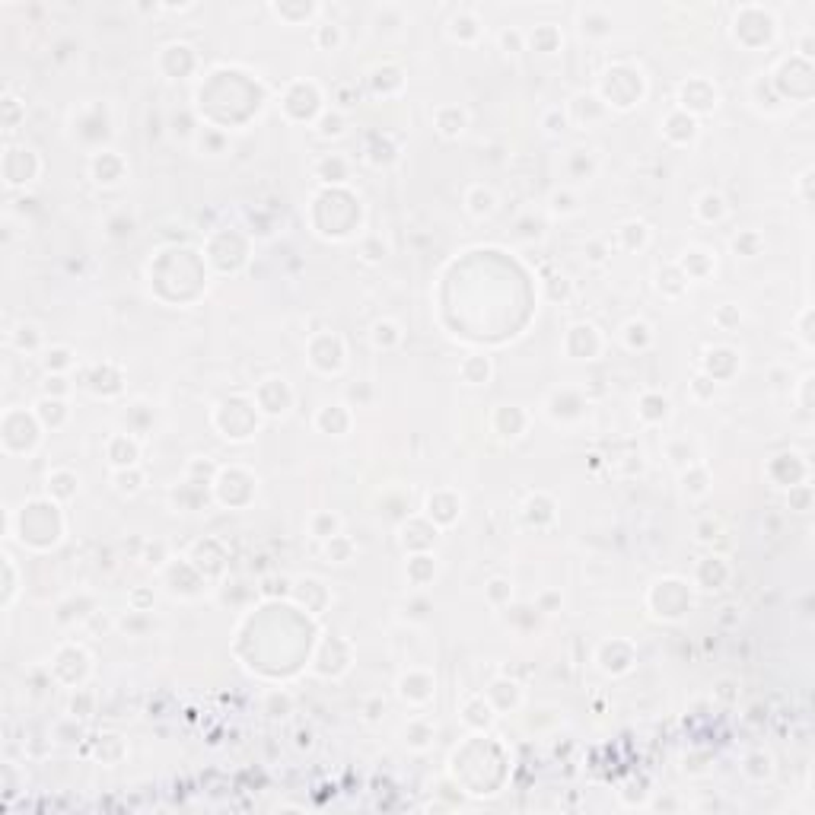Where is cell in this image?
<instances>
[{"instance_id":"4316f807","label":"cell","mask_w":815,"mask_h":815,"mask_svg":"<svg viewBox=\"0 0 815 815\" xmlns=\"http://www.w3.org/2000/svg\"><path fill=\"white\" fill-rule=\"evenodd\" d=\"M500 45H504L510 54H519V51H523V35H519L516 29H513V32H504V35H500Z\"/></svg>"},{"instance_id":"5bb4252c","label":"cell","mask_w":815,"mask_h":815,"mask_svg":"<svg viewBox=\"0 0 815 815\" xmlns=\"http://www.w3.org/2000/svg\"><path fill=\"white\" fill-rule=\"evenodd\" d=\"M77 475H70V471H51V478H48V487H51L54 497H70L77 487Z\"/></svg>"},{"instance_id":"4fadbf2b","label":"cell","mask_w":815,"mask_h":815,"mask_svg":"<svg viewBox=\"0 0 815 815\" xmlns=\"http://www.w3.org/2000/svg\"><path fill=\"white\" fill-rule=\"evenodd\" d=\"M465 720L471 723V726H478V729H484L487 723L494 720V714H491V704H484V697H475V701L465 707Z\"/></svg>"},{"instance_id":"603a6c76","label":"cell","mask_w":815,"mask_h":815,"mask_svg":"<svg viewBox=\"0 0 815 815\" xmlns=\"http://www.w3.org/2000/svg\"><path fill=\"white\" fill-rule=\"evenodd\" d=\"M351 542H347L344 535H335V538H328V557L332 561H338V564H344V561H351Z\"/></svg>"},{"instance_id":"44dd1931","label":"cell","mask_w":815,"mask_h":815,"mask_svg":"<svg viewBox=\"0 0 815 815\" xmlns=\"http://www.w3.org/2000/svg\"><path fill=\"white\" fill-rule=\"evenodd\" d=\"M318 134H322V137H341V134H344V118H341L338 112L322 115V121H318Z\"/></svg>"},{"instance_id":"7a4b0ae2","label":"cell","mask_w":815,"mask_h":815,"mask_svg":"<svg viewBox=\"0 0 815 815\" xmlns=\"http://www.w3.org/2000/svg\"><path fill=\"white\" fill-rule=\"evenodd\" d=\"M93 175L99 185H118L121 175H125V163H121V156H115L112 150L106 153H96L93 159Z\"/></svg>"},{"instance_id":"ac0fdd59","label":"cell","mask_w":815,"mask_h":815,"mask_svg":"<svg viewBox=\"0 0 815 815\" xmlns=\"http://www.w3.org/2000/svg\"><path fill=\"white\" fill-rule=\"evenodd\" d=\"M398 328L392 322H376L373 325V344L376 347H392V344H398Z\"/></svg>"},{"instance_id":"277c9868","label":"cell","mask_w":815,"mask_h":815,"mask_svg":"<svg viewBox=\"0 0 815 815\" xmlns=\"http://www.w3.org/2000/svg\"><path fill=\"white\" fill-rule=\"evenodd\" d=\"M398 691H402V697L421 704V701H427V697L433 695V678L421 676V672H411V676H404L402 682H398Z\"/></svg>"},{"instance_id":"d6986e66","label":"cell","mask_w":815,"mask_h":815,"mask_svg":"<svg viewBox=\"0 0 815 815\" xmlns=\"http://www.w3.org/2000/svg\"><path fill=\"white\" fill-rule=\"evenodd\" d=\"M312 535L316 538H335L338 535V516H332V513H322V516L312 519Z\"/></svg>"},{"instance_id":"7402d4cb","label":"cell","mask_w":815,"mask_h":815,"mask_svg":"<svg viewBox=\"0 0 815 815\" xmlns=\"http://www.w3.org/2000/svg\"><path fill=\"white\" fill-rule=\"evenodd\" d=\"M67 366H70V351H67V347H54V351L45 354V370H48V373H54V376H58V373L67 370Z\"/></svg>"},{"instance_id":"484cf974","label":"cell","mask_w":815,"mask_h":815,"mask_svg":"<svg viewBox=\"0 0 815 815\" xmlns=\"http://www.w3.org/2000/svg\"><path fill=\"white\" fill-rule=\"evenodd\" d=\"M551 211H554V213H573V211H577V201L570 198V194L557 192V194H551Z\"/></svg>"},{"instance_id":"8992f818","label":"cell","mask_w":815,"mask_h":815,"mask_svg":"<svg viewBox=\"0 0 815 815\" xmlns=\"http://www.w3.org/2000/svg\"><path fill=\"white\" fill-rule=\"evenodd\" d=\"M682 268H685V278L701 280V278H707V274L714 271V261H710L707 252H701V249H691V252H685Z\"/></svg>"},{"instance_id":"9c48e42d","label":"cell","mask_w":815,"mask_h":815,"mask_svg":"<svg viewBox=\"0 0 815 815\" xmlns=\"http://www.w3.org/2000/svg\"><path fill=\"white\" fill-rule=\"evenodd\" d=\"M437 573V564H433V557H427V554H421V557H411L408 561V577H411V583H418V586H424L427 580Z\"/></svg>"},{"instance_id":"cb8c5ba5","label":"cell","mask_w":815,"mask_h":815,"mask_svg":"<svg viewBox=\"0 0 815 815\" xmlns=\"http://www.w3.org/2000/svg\"><path fill=\"white\" fill-rule=\"evenodd\" d=\"M115 484H118V491L134 494V491H140L144 475H140V471H134V468H131V475H127V471H118V475H115Z\"/></svg>"},{"instance_id":"2e32d148","label":"cell","mask_w":815,"mask_h":815,"mask_svg":"<svg viewBox=\"0 0 815 815\" xmlns=\"http://www.w3.org/2000/svg\"><path fill=\"white\" fill-rule=\"evenodd\" d=\"M624 341H628V347H647L649 341H653L649 325L647 322H628L624 325Z\"/></svg>"},{"instance_id":"8fae6325","label":"cell","mask_w":815,"mask_h":815,"mask_svg":"<svg viewBox=\"0 0 815 815\" xmlns=\"http://www.w3.org/2000/svg\"><path fill=\"white\" fill-rule=\"evenodd\" d=\"M462 376L468 379L471 385H481V382H487V376H491V363L484 357H468L462 363Z\"/></svg>"},{"instance_id":"30bf717a","label":"cell","mask_w":815,"mask_h":815,"mask_svg":"<svg viewBox=\"0 0 815 815\" xmlns=\"http://www.w3.org/2000/svg\"><path fill=\"white\" fill-rule=\"evenodd\" d=\"M468 207H471V213L484 217V213H494L497 198H494V192H487V188H471V192H468Z\"/></svg>"},{"instance_id":"5b68a950","label":"cell","mask_w":815,"mask_h":815,"mask_svg":"<svg viewBox=\"0 0 815 815\" xmlns=\"http://www.w3.org/2000/svg\"><path fill=\"white\" fill-rule=\"evenodd\" d=\"M347 424H351L347 404H328V408H322V414H318V427L328 433H344Z\"/></svg>"},{"instance_id":"ba28073f","label":"cell","mask_w":815,"mask_h":815,"mask_svg":"<svg viewBox=\"0 0 815 815\" xmlns=\"http://www.w3.org/2000/svg\"><path fill=\"white\" fill-rule=\"evenodd\" d=\"M640 418H643V421H663V418H669V398H663V395H643V398H640Z\"/></svg>"},{"instance_id":"7c38bea8","label":"cell","mask_w":815,"mask_h":815,"mask_svg":"<svg viewBox=\"0 0 815 815\" xmlns=\"http://www.w3.org/2000/svg\"><path fill=\"white\" fill-rule=\"evenodd\" d=\"M316 173H318V179H325V182H341V179H347V163L341 156H328L318 163Z\"/></svg>"},{"instance_id":"52a82bcc","label":"cell","mask_w":815,"mask_h":815,"mask_svg":"<svg viewBox=\"0 0 815 815\" xmlns=\"http://www.w3.org/2000/svg\"><path fill=\"white\" fill-rule=\"evenodd\" d=\"M437 127L443 137H459L465 131V112L462 108H440L437 112Z\"/></svg>"},{"instance_id":"d4e9b609","label":"cell","mask_w":815,"mask_h":815,"mask_svg":"<svg viewBox=\"0 0 815 815\" xmlns=\"http://www.w3.org/2000/svg\"><path fill=\"white\" fill-rule=\"evenodd\" d=\"M510 592H513V590H510V583H506V580H500V577L487 583V599H491L494 605L510 602Z\"/></svg>"},{"instance_id":"9a60e30c","label":"cell","mask_w":815,"mask_h":815,"mask_svg":"<svg viewBox=\"0 0 815 815\" xmlns=\"http://www.w3.org/2000/svg\"><path fill=\"white\" fill-rule=\"evenodd\" d=\"M697 213H701V220H720L723 213H726V204H723V198L720 194H714V192H707L701 198V204H697Z\"/></svg>"},{"instance_id":"6da1fadb","label":"cell","mask_w":815,"mask_h":815,"mask_svg":"<svg viewBox=\"0 0 815 815\" xmlns=\"http://www.w3.org/2000/svg\"><path fill=\"white\" fill-rule=\"evenodd\" d=\"M682 106L697 108V112H710L716 106V89L710 87L707 80H691V83L682 87Z\"/></svg>"},{"instance_id":"83f0119b","label":"cell","mask_w":815,"mask_h":815,"mask_svg":"<svg viewBox=\"0 0 815 815\" xmlns=\"http://www.w3.org/2000/svg\"><path fill=\"white\" fill-rule=\"evenodd\" d=\"M338 39H341V35H338V26H322V45H325V42H332V45H338Z\"/></svg>"},{"instance_id":"3957f363","label":"cell","mask_w":815,"mask_h":815,"mask_svg":"<svg viewBox=\"0 0 815 815\" xmlns=\"http://www.w3.org/2000/svg\"><path fill=\"white\" fill-rule=\"evenodd\" d=\"M137 456H140V449H137V443H134L131 437H112V443H108V462L115 465V468H134L137 465Z\"/></svg>"},{"instance_id":"e0dca14e","label":"cell","mask_w":815,"mask_h":815,"mask_svg":"<svg viewBox=\"0 0 815 815\" xmlns=\"http://www.w3.org/2000/svg\"><path fill=\"white\" fill-rule=\"evenodd\" d=\"M745 774L755 777V780H764V777H771V755H764V752H755V755L745 758Z\"/></svg>"},{"instance_id":"ffe728a7","label":"cell","mask_w":815,"mask_h":815,"mask_svg":"<svg viewBox=\"0 0 815 815\" xmlns=\"http://www.w3.org/2000/svg\"><path fill=\"white\" fill-rule=\"evenodd\" d=\"M427 739H433V729L427 723H411V729H404V742L414 749H424Z\"/></svg>"}]
</instances>
